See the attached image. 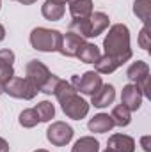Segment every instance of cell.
I'll list each match as a JSON object with an SVG mask.
<instances>
[{
  "mask_svg": "<svg viewBox=\"0 0 151 152\" xmlns=\"http://www.w3.org/2000/svg\"><path fill=\"white\" fill-rule=\"evenodd\" d=\"M53 96L61 103V108H62L66 117H70L73 120H80V118H84L89 113V103L84 97L78 96V92L73 88V85L70 81L61 80L55 92H53Z\"/></svg>",
  "mask_w": 151,
  "mask_h": 152,
  "instance_id": "obj_1",
  "label": "cell"
},
{
  "mask_svg": "<svg viewBox=\"0 0 151 152\" xmlns=\"http://www.w3.org/2000/svg\"><path fill=\"white\" fill-rule=\"evenodd\" d=\"M105 55L115 58L121 66L132 58V48H130V30L123 23H115L110 27L107 37L103 41Z\"/></svg>",
  "mask_w": 151,
  "mask_h": 152,
  "instance_id": "obj_2",
  "label": "cell"
},
{
  "mask_svg": "<svg viewBox=\"0 0 151 152\" xmlns=\"http://www.w3.org/2000/svg\"><path fill=\"white\" fill-rule=\"evenodd\" d=\"M62 34L59 30L38 27L30 32V44L38 51H59Z\"/></svg>",
  "mask_w": 151,
  "mask_h": 152,
  "instance_id": "obj_3",
  "label": "cell"
},
{
  "mask_svg": "<svg viewBox=\"0 0 151 152\" xmlns=\"http://www.w3.org/2000/svg\"><path fill=\"white\" fill-rule=\"evenodd\" d=\"M4 92L9 94L11 97H16V99H25V101H30L38 96V88L27 80V78H16L13 76L5 85H4Z\"/></svg>",
  "mask_w": 151,
  "mask_h": 152,
  "instance_id": "obj_4",
  "label": "cell"
},
{
  "mask_svg": "<svg viewBox=\"0 0 151 152\" xmlns=\"http://www.w3.org/2000/svg\"><path fill=\"white\" fill-rule=\"evenodd\" d=\"M70 83L73 85V88H75L76 92L85 94V96H93L101 87L103 81H101V76L98 75L96 71H87V73H84L82 76L75 75L71 78Z\"/></svg>",
  "mask_w": 151,
  "mask_h": 152,
  "instance_id": "obj_5",
  "label": "cell"
},
{
  "mask_svg": "<svg viewBox=\"0 0 151 152\" xmlns=\"http://www.w3.org/2000/svg\"><path fill=\"white\" fill-rule=\"evenodd\" d=\"M46 138L55 147H64L73 138V129L66 122H52L46 129Z\"/></svg>",
  "mask_w": 151,
  "mask_h": 152,
  "instance_id": "obj_6",
  "label": "cell"
},
{
  "mask_svg": "<svg viewBox=\"0 0 151 152\" xmlns=\"http://www.w3.org/2000/svg\"><path fill=\"white\" fill-rule=\"evenodd\" d=\"M126 76L130 78V81H132V83H135V85L141 88L142 96H148L150 66H148L146 62H142V60H137V62H133V64L128 67V71H126Z\"/></svg>",
  "mask_w": 151,
  "mask_h": 152,
  "instance_id": "obj_7",
  "label": "cell"
},
{
  "mask_svg": "<svg viewBox=\"0 0 151 152\" xmlns=\"http://www.w3.org/2000/svg\"><path fill=\"white\" fill-rule=\"evenodd\" d=\"M25 78L38 88V90H41V87L46 83V80L50 78V69L41 62V60H30L27 66H25Z\"/></svg>",
  "mask_w": 151,
  "mask_h": 152,
  "instance_id": "obj_8",
  "label": "cell"
},
{
  "mask_svg": "<svg viewBox=\"0 0 151 152\" xmlns=\"http://www.w3.org/2000/svg\"><path fill=\"white\" fill-rule=\"evenodd\" d=\"M142 92L135 83H128L123 87V94H121V104L126 106L130 112H137L142 104Z\"/></svg>",
  "mask_w": 151,
  "mask_h": 152,
  "instance_id": "obj_9",
  "label": "cell"
},
{
  "mask_svg": "<svg viewBox=\"0 0 151 152\" xmlns=\"http://www.w3.org/2000/svg\"><path fill=\"white\" fill-rule=\"evenodd\" d=\"M85 42V39L80 37L75 32H66V36H62V41H61V48H59V53L64 55V57H76L80 46Z\"/></svg>",
  "mask_w": 151,
  "mask_h": 152,
  "instance_id": "obj_10",
  "label": "cell"
},
{
  "mask_svg": "<svg viewBox=\"0 0 151 152\" xmlns=\"http://www.w3.org/2000/svg\"><path fill=\"white\" fill-rule=\"evenodd\" d=\"M109 25H110V20L105 12H93L87 18V39L100 36L109 28Z\"/></svg>",
  "mask_w": 151,
  "mask_h": 152,
  "instance_id": "obj_11",
  "label": "cell"
},
{
  "mask_svg": "<svg viewBox=\"0 0 151 152\" xmlns=\"http://www.w3.org/2000/svg\"><path fill=\"white\" fill-rule=\"evenodd\" d=\"M114 99H115V88L109 83H101V87L91 96V103L94 108H105L112 104Z\"/></svg>",
  "mask_w": 151,
  "mask_h": 152,
  "instance_id": "obj_12",
  "label": "cell"
},
{
  "mask_svg": "<svg viewBox=\"0 0 151 152\" xmlns=\"http://www.w3.org/2000/svg\"><path fill=\"white\" fill-rule=\"evenodd\" d=\"M73 21L87 20L93 14V0H68Z\"/></svg>",
  "mask_w": 151,
  "mask_h": 152,
  "instance_id": "obj_13",
  "label": "cell"
},
{
  "mask_svg": "<svg viewBox=\"0 0 151 152\" xmlns=\"http://www.w3.org/2000/svg\"><path fill=\"white\" fill-rule=\"evenodd\" d=\"M107 147L114 152H135V140L128 134H112L107 142Z\"/></svg>",
  "mask_w": 151,
  "mask_h": 152,
  "instance_id": "obj_14",
  "label": "cell"
},
{
  "mask_svg": "<svg viewBox=\"0 0 151 152\" xmlns=\"http://www.w3.org/2000/svg\"><path fill=\"white\" fill-rule=\"evenodd\" d=\"M13 62H14V53L11 50H0V81L4 85L14 76Z\"/></svg>",
  "mask_w": 151,
  "mask_h": 152,
  "instance_id": "obj_15",
  "label": "cell"
},
{
  "mask_svg": "<svg viewBox=\"0 0 151 152\" xmlns=\"http://www.w3.org/2000/svg\"><path fill=\"white\" fill-rule=\"evenodd\" d=\"M87 127L91 133H109L114 127V122L109 113H98L89 120Z\"/></svg>",
  "mask_w": 151,
  "mask_h": 152,
  "instance_id": "obj_16",
  "label": "cell"
},
{
  "mask_svg": "<svg viewBox=\"0 0 151 152\" xmlns=\"http://www.w3.org/2000/svg\"><path fill=\"white\" fill-rule=\"evenodd\" d=\"M100 57H101V51L93 42H84L76 53V58H80V62H84V64H94Z\"/></svg>",
  "mask_w": 151,
  "mask_h": 152,
  "instance_id": "obj_17",
  "label": "cell"
},
{
  "mask_svg": "<svg viewBox=\"0 0 151 152\" xmlns=\"http://www.w3.org/2000/svg\"><path fill=\"white\" fill-rule=\"evenodd\" d=\"M117 67H121V64H119L115 58L109 57V55H101V57L94 62V69H96L98 75H110V73H114Z\"/></svg>",
  "mask_w": 151,
  "mask_h": 152,
  "instance_id": "obj_18",
  "label": "cell"
},
{
  "mask_svg": "<svg viewBox=\"0 0 151 152\" xmlns=\"http://www.w3.org/2000/svg\"><path fill=\"white\" fill-rule=\"evenodd\" d=\"M41 12L46 20L50 21H59L62 16H64V5H59V4H53L50 0H46L41 7Z\"/></svg>",
  "mask_w": 151,
  "mask_h": 152,
  "instance_id": "obj_19",
  "label": "cell"
},
{
  "mask_svg": "<svg viewBox=\"0 0 151 152\" xmlns=\"http://www.w3.org/2000/svg\"><path fill=\"white\" fill-rule=\"evenodd\" d=\"M71 152H100V142L94 136H84L75 142Z\"/></svg>",
  "mask_w": 151,
  "mask_h": 152,
  "instance_id": "obj_20",
  "label": "cell"
},
{
  "mask_svg": "<svg viewBox=\"0 0 151 152\" xmlns=\"http://www.w3.org/2000/svg\"><path fill=\"white\" fill-rule=\"evenodd\" d=\"M110 118H112L114 126L124 127V126H128V124L132 122V112H130L126 106L117 104V106L112 110V113H110Z\"/></svg>",
  "mask_w": 151,
  "mask_h": 152,
  "instance_id": "obj_21",
  "label": "cell"
},
{
  "mask_svg": "<svg viewBox=\"0 0 151 152\" xmlns=\"http://www.w3.org/2000/svg\"><path fill=\"white\" fill-rule=\"evenodd\" d=\"M36 113L39 117V122H50L53 117H55V108L50 101H41L36 104Z\"/></svg>",
  "mask_w": 151,
  "mask_h": 152,
  "instance_id": "obj_22",
  "label": "cell"
},
{
  "mask_svg": "<svg viewBox=\"0 0 151 152\" xmlns=\"http://www.w3.org/2000/svg\"><path fill=\"white\" fill-rule=\"evenodd\" d=\"M133 12L139 20L148 23L151 16V0H135L133 2Z\"/></svg>",
  "mask_w": 151,
  "mask_h": 152,
  "instance_id": "obj_23",
  "label": "cell"
},
{
  "mask_svg": "<svg viewBox=\"0 0 151 152\" xmlns=\"http://www.w3.org/2000/svg\"><path fill=\"white\" fill-rule=\"evenodd\" d=\"M18 122H20V126H21V127L30 129V127H36V126H38L39 117H38V113H36V110H34V108H27V110H23V112L20 113Z\"/></svg>",
  "mask_w": 151,
  "mask_h": 152,
  "instance_id": "obj_24",
  "label": "cell"
},
{
  "mask_svg": "<svg viewBox=\"0 0 151 152\" xmlns=\"http://www.w3.org/2000/svg\"><path fill=\"white\" fill-rule=\"evenodd\" d=\"M139 46L142 50H150L151 46V34H150V25L148 23H144V27H142V30L139 34Z\"/></svg>",
  "mask_w": 151,
  "mask_h": 152,
  "instance_id": "obj_25",
  "label": "cell"
},
{
  "mask_svg": "<svg viewBox=\"0 0 151 152\" xmlns=\"http://www.w3.org/2000/svg\"><path fill=\"white\" fill-rule=\"evenodd\" d=\"M59 81H61V78L55 75H50V78L46 80V83L41 87V90L39 92H44V94H53L55 92V88H57V85H59Z\"/></svg>",
  "mask_w": 151,
  "mask_h": 152,
  "instance_id": "obj_26",
  "label": "cell"
},
{
  "mask_svg": "<svg viewBox=\"0 0 151 152\" xmlns=\"http://www.w3.org/2000/svg\"><path fill=\"white\" fill-rule=\"evenodd\" d=\"M141 143H142V149L146 152H151V136H142Z\"/></svg>",
  "mask_w": 151,
  "mask_h": 152,
  "instance_id": "obj_27",
  "label": "cell"
},
{
  "mask_svg": "<svg viewBox=\"0 0 151 152\" xmlns=\"http://www.w3.org/2000/svg\"><path fill=\"white\" fill-rule=\"evenodd\" d=\"M0 152H9V143L4 138H0Z\"/></svg>",
  "mask_w": 151,
  "mask_h": 152,
  "instance_id": "obj_28",
  "label": "cell"
},
{
  "mask_svg": "<svg viewBox=\"0 0 151 152\" xmlns=\"http://www.w3.org/2000/svg\"><path fill=\"white\" fill-rule=\"evenodd\" d=\"M4 37H5V28H4V25L0 23V41H4Z\"/></svg>",
  "mask_w": 151,
  "mask_h": 152,
  "instance_id": "obj_29",
  "label": "cell"
},
{
  "mask_svg": "<svg viewBox=\"0 0 151 152\" xmlns=\"http://www.w3.org/2000/svg\"><path fill=\"white\" fill-rule=\"evenodd\" d=\"M16 2L23 4V5H29V4H34V2H38V0H16Z\"/></svg>",
  "mask_w": 151,
  "mask_h": 152,
  "instance_id": "obj_30",
  "label": "cell"
},
{
  "mask_svg": "<svg viewBox=\"0 0 151 152\" xmlns=\"http://www.w3.org/2000/svg\"><path fill=\"white\" fill-rule=\"evenodd\" d=\"M50 2H53V4H59V5H64V4H68V0H50Z\"/></svg>",
  "mask_w": 151,
  "mask_h": 152,
  "instance_id": "obj_31",
  "label": "cell"
},
{
  "mask_svg": "<svg viewBox=\"0 0 151 152\" xmlns=\"http://www.w3.org/2000/svg\"><path fill=\"white\" fill-rule=\"evenodd\" d=\"M2 92H4V83L0 81V94H2Z\"/></svg>",
  "mask_w": 151,
  "mask_h": 152,
  "instance_id": "obj_32",
  "label": "cell"
},
{
  "mask_svg": "<svg viewBox=\"0 0 151 152\" xmlns=\"http://www.w3.org/2000/svg\"><path fill=\"white\" fill-rule=\"evenodd\" d=\"M34 152H48V151H44V149H38V151H34Z\"/></svg>",
  "mask_w": 151,
  "mask_h": 152,
  "instance_id": "obj_33",
  "label": "cell"
},
{
  "mask_svg": "<svg viewBox=\"0 0 151 152\" xmlns=\"http://www.w3.org/2000/svg\"><path fill=\"white\" fill-rule=\"evenodd\" d=\"M103 152H114V151H110V149H107V151H103Z\"/></svg>",
  "mask_w": 151,
  "mask_h": 152,
  "instance_id": "obj_34",
  "label": "cell"
},
{
  "mask_svg": "<svg viewBox=\"0 0 151 152\" xmlns=\"http://www.w3.org/2000/svg\"><path fill=\"white\" fill-rule=\"evenodd\" d=\"M0 2H2V0H0Z\"/></svg>",
  "mask_w": 151,
  "mask_h": 152,
  "instance_id": "obj_35",
  "label": "cell"
}]
</instances>
